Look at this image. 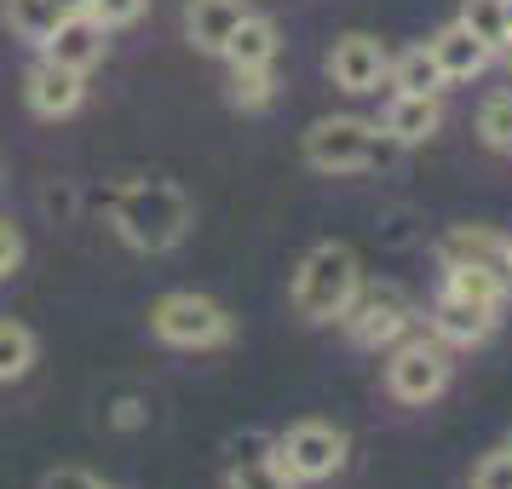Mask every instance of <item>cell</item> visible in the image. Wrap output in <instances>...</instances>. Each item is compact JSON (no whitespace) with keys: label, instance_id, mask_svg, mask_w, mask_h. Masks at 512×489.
<instances>
[{"label":"cell","instance_id":"cell-1","mask_svg":"<svg viewBox=\"0 0 512 489\" xmlns=\"http://www.w3.org/2000/svg\"><path fill=\"white\" fill-rule=\"evenodd\" d=\"M190 219H196V208H190V196L173 179H133L110 202L116 236L127 248H139V254H173L190 236Z\"/></svg>","mask_w":512,"mask_h":489},{"label":"cell","instance_id":"cell-2","mask_svg":"<svg viewBox=\"0 0 512 489\" xmlns=\"http://www.w3.org/2000/svg\"><path fill=\"white\" fill-rule=\"evenodd\" d=\"M357 288H363V265H357V254H351L346 242H317L294 265V282H288L294 311H300L305 323H340V311L351 305Z\"/></svg>","mask_w":512,"mask_h":489},{"label":"cell","instance_id":"cell-3","mask_svg":"<svg viewBox=\"0 0 512 489\" xmlns=\"http://www.w3.org/2000/svg\"><path fill=\"white\" fill-rule=\"evenodd\" d=\"M397 144L363 116H323L300 133V156L311 173H369V167L392 162Z\"/></svg>","mask_w":512,"mask_h":489},{"label":"cell","instance_id":"cell-4","mask_svg":"<svg viewBox=\"0 0 512 489\" xmlns=\"http://www.w3.org/2000/svg\"><path fill=\"white\" fill-rule=\"evenodd\" d=\"M150 334L162 346H179V351H213V346H231V311L196 288H179V294H162L150 305Z\"/></svg>","mask_w":512,"mask_h":489},{"label":"cell","instance_id":"cell-5","mask_svg":"<svg viewBox=\"0 0 512 489\" xmlns=\"http://www.w3.org/2000/svg\"><path fill=\"white\" fill-rule=\"evenodd\" d=\"M351 455V438L340 426H328V420H300V426H288L277 443H271V461L294 478V484H323L334 478Z\"/></svg>","mask_w":512,"mask_h":489},{"label":"cell","instance_id":"cell-6","mask_svg":"<svg viewBox=\"0 0 512 489\" xmlns=\"http://www.w3.org/2000/svg\"><path fill=\"white\" fill-rule=\"evenodd\" d=\"M340 323H346L351 346L380 351V346H397V340L409 334V323H415V305H409V294H403V288H392V282H374V288H357V294H351V305L340 311Z\"/></svg>","mask_w":512,"mask_h":489},{"label":"cell","instance_id":"cell-7","mask_svg":"<svg viewBox=\"0 0 512 489\" xmlns=\"http://www.w3.org/2000/svg\"><path fill=\"white\" fill-rule=\"evenodd\" d=\"M449 386V351L438 340H403L386 363V392L409 409H426L432 397H443Z\"/></svg>","mask_w":512,"mask_h":489},{"label":"cell","instance_id":"cell-8","mask_svg":"<svg viewBox=\"0 0 512 489\" xmlns=\"http://www.w3.org/2000/svg\"><path fill=\"white\" fill-rule=\"evenodd\" d=\"M81 98H87V75H81V70H64V64H52V58H35V64H29L24 104L41 121L75 116V110H81Z\"/></svg>","mask_w":512,"mask_h":489},{"label":"cell","instance_id":"cell-9","mask_svg":"<svg viewBox=\"0 0 512 489\" xmlns=\"http://www.w3.org/2000/svg\"><path fill=\"white\" fill-rule=\"evenodd\" d=\"M386 64H392L386 41H374L363 29L340 35L334 52H328V75H334V87H346V93H374V87L386 81Z\"/></svg>","mask_w":512,"mask_h":489},{"label":"cell","instance_id":"cell-10","mask_svg":"<svg viewBox=\"0 0 512 489\" xmlns=\"http://www.w3.org/2000/svg\"><path fill=\"white\" fill-rule=\"evenodd\" d=\"M104 52H110V29L98 24L93 12H81V18H58V29L41 41V58L64 64V70H81V75L93 70V64H104Z\"/></svg>","mask_w":512,"mask_h":489},{"label":"cell","instance_id":"cell-11","mask_svg":"<svg viewBox=\"0 0 512 489\" xmlns=\"http://www.w3.org/2000/svg\"><path fill=\"white\" fill-rule=\"evenodd\" d=\"M248 12H254L248 0H190V6H185V41L196 52L219 58V52H225V41L236 35V24H242Z\"/></svg>","mask_w":512,"mask_h":489},{"label":"cell","instance_id":"cell-12","mask_svg":"<svg viewBox=\"0 0 512 489\" xmlns=\"http://www.w3.org/2000/svg\"><path fill=\"white\" fill-rule=\"evenodd\" d=\"M432 334L443 346H484L495 334V305H478V300H461L443 288V300L432 305Z\"/></svg>","mask_w":512,"mask_h":489},{"label":"cell","instance_id":"cell-13","mask_svg":"<svg viewBox=\"0 0 512 489\" xmlns=\"http://www.w3.org/2000/svg\"><path fill=\"white\" fill-rule=\"evenodd\" d=\"M438 127H443L438 93H397L392 110H386V121H380V133H386L397 150H403V144H426Z\"/></svg>","mask_w":512,"mask_h":489},{"label":"cell","instance_id":"cell-14","mask_svg":"<svg viewBox=\"0 0 512 489\" xmlns=\"http://www.w3.org/2000/svg\"><path fill=\"white\" fill-rule=\"evenodd\" d=\"M501 254H507V236L489 231V225H455V231H443V242H438L443 271H461V265L501 271Z\"/></svg>","mask_w":512,"mask_h":489},{"label":"cell","instance_id":"cell-15","mask_svg":"<svg viewBox=\"0 0 512 489\" xmlns=\"http://www.w3.org/2000/svg\"><path fill=\"white\" fill-rule=\"evenodd\" d=\"M277 52H282V29L271 24V18H259V12H248L242 24H236V35L225 41V64L231 70H271L277 64Z\"/></svg>","mask_w":512,"mask_h":489},{"label":"cell","instance_id":"cell-16","mask_svg":"<svg viewBox=\"0 0 512 489\" xmlns=\"http://www.w3.org/2000/svg\"><path fill=\"white\" fill-rule=\"evenodd\" d=\"M432 58H438L443 81H472V75L489 70V58H495V52H489L478 35H466L461 24H449V29L432 35Z\"/></svg>","mask_w":512,"mask_h":489},{"label":"cell","instance_id":"cell-17","mask_svg":"<svg viewBox=\"0 0 512 489\" xmlns=\"http://www.w3.org/2000/svg\"><path fill=\"white\" fill-rule=\"evenodd\" d=\"M386 81H392L397 93H443V87H449L443 70H438V58H432V47L397 52L392 64H386Z\"/></svg>","mask_w":512,"mask_h":489},{"label":"cell","instance_id":"cell-18","mask_svg":"<svg viewBox=\"0 0 512 489\" xmlns=\"http://www.w3.org/2000/svg\"><path fill=\"white\" fill-rule=\"evenodd\" d=\"M35 334H29L18 317H0V386H12V380H24L35 369Z\"/></svg>","mask_w":512,"mask_h":489},{"label":"cell","instance_id":"cell-19","mask_svg":"<svg viewBox=\"0 0 512 489\" xmlns=\"http://www.w3.org/2000/svg\"><path fill=\"white\" fill-rule=\"evenodd\" d=\"M455 24L466 29V35H478L489 52L507 47V12H501V0H461V18Z\"/></svg>","mask_w":512,"mask_h":489},{"label":"cell","instance_id":"cell-20","mask_svg":"<svg viewBox=\"0 0 512 489\" xmlns=\"http://www.w3.org/2000/svg\"><path fill=\"white\" fill-rule=\"evenodd\" d=\"M6 24H12V35L18 41H47L52 29H58V6L52 0H6Z\"/></svg>","mask_w":512,"mask_h":489},{"label":"cell","instance_id":"cell-21","mask_svg":"<svg viewBox=\"0 0 512 489\" xmlns=\"http://www.w3.org/2000/svg\"><path fill=\"white\" fill-rule=\"evenodd\" d=\"M449 294H461V300H478V305H495L507 300V282L501 271H484V265H461V271H449Z\"/></svg>","mask_w":512,"mask_h":489},{"label":"cell","instance_id":"cell-22","mask_svg":"<svg viewBox=\"0 0 512 489\" xmlns=\"http://www.w3.org/2000/svg\"><path fill=\"white\" fill-rule=\"evenodd\" d=\"M225 489H294V478L271 455H248V461H236L225 472Z\"/></svg>","mask_w":512,"mask_h":489},{"label":"cell","instance_id":"cell-23","mask_svg":"<svg viewBox=\"0 0 512 489\" xmlns=\"http://www.w3.org/2000/svg\"><path fill=\"white\" fill-rule=\"evenodd\" d=\"M478 139H484L489 150H512V93L484 98V110H478Z\"/></svg>","mask_w":512,"mask_h":489},{"label":"cell","instance_id":"cell-24","mask_svg":"<svg viewBox=\"0 0 512 489\" xmlns=\"http://www.w3.org/2000/svg\"><path fill=\"white\" fill-rule=\"evenodd\" d=\"M271 98H277L271 70H231V104L236 110H265Z\"/></svg>","mask_w":512,"mask_h":489},{"label":"cell","instance_id":"cell-25","mask_svg":"<svg viewBox=\"0 0 512 489\" xmlns=\"http://www.w3.org/2000/svg\"><path fill=\"white\" fill-rule=\"evenodd\" d=\"M472 489H512V449H489L484 461L472 466Z\"/></svg>","mask_w":512,"mask_h":489},{"label":"cell","instance_id":"cell-26","mask_svg":"<svg viewBox=\"0 0 512 489\" xmlns=\"http://www.w3.org/2000/svg\"><path fill=\"white\" fill-rule=\"evenodd\" d=\"M144 6H150V0H93V18L104 29H127V24L144 18Z\"/></svg>","mask_w":512,"mask_h":489},{"label":"cell","instance_id":"cell-27","mask_svg":"<svg viewBox=\"0 0 512 489\" xmlns=\"http://www.w3.org/2000/svg\"><path fill=\"white\" fill-rule=\"evenodd\" d=\"M18 265H24V231L12 219H0V282L18 277Z\"/></svg>","mask_w":512,"mask_h":489},{"label":"cell","instance_id":"cell-28","mask_svg":"<svg viewBox=\"0 0 512 489\" xmlns=\"http://www.w3.org/2000/svg\"><path fill=\"white\" fill-rule=\"evenodd\" d=\"M41 489H110L98 472H87V466H52L47 478H41Z\"/></svg>","mask_w":512,"mask_h":489},{"label":"cell","instance_id":"cell-29","mask_svg":"<svg viewBox=\"0 0 512 489\" xmlns=\"http://www.w3.org/2000/svg\"><path fill=\"white\" fill-rule=\"evenodd\" d=\"M58 6V18H81V12H93V0H52Z\"/></svg>","mask_w":512,"mask_h":489},{"label":"cell","instance_id":"cell-30","mask_svg":"<svg viewBox=\"0 0 512 489\" xmlns=\"http://www.w3.org/2000/svg\"><path fill=\"white\" fill-rule=\"evenodd\" d=\"M501 282H507V294H512V236H507V254H501Z\"/></svg>","mask_w":512,"mask_h":489},{"label":"cell","instance_id":"cell-31","mask_svg":"<svg viewBox=\"0 0 512 489\" xmlns=\"http://www.w3.org/2000/svg\"><path fill=\"white\" fill-rule=\"evenodd\" d=\"M501 12H507V41H512V0H501Z\"/></svg>","mask_w":512,"mask_h":489},{"label":"cell","instance_id":"cell-32","mask_svg":"<svg viewBox=\"0 0 512 489\" xmlns=\"http://www.w3.org/2000/svg\"><path fill=\"white\" fill-rule=\"evenodd\" d=\"M501 52H507V64H512V41H507V47H501Z\"/></svg>","mask_w":512,"mask_h":489},{"label":"cell","instance_id":"cell-33","mask_svg":"<svg viewBox=\"0 0 512 489\" xmlns=\"http://www.w3.org/2000/svg\"><path fill=\"white\" fill-rule=\"evenodd\" d=\"M507 449H512V438H507Z\"/></svg>","mask_w":512,"mask_h":489}]
</instances>
